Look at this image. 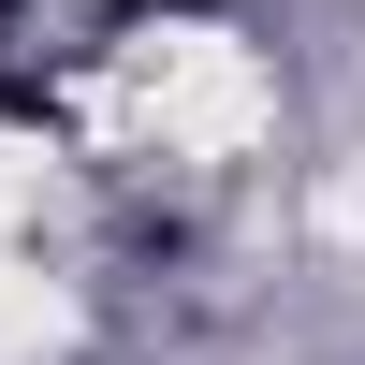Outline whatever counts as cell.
I'll use <instances>...</instances> for the list:
<instances>
[{
    "label": "cell",
    "mask_w": 365,
    "mask_h": 365,
    "mask_svg": "<svg viewBox=\"0 0 365 365\" xmlns=\"http://www.w3.org/2000/svg\"><path fill=\"white\" fill-rule=\"evenodd\" d=\"M132 15H175V0H132Z\"/></svg>",
    "instance_id": "6da1fadb"
}]
</instances>
